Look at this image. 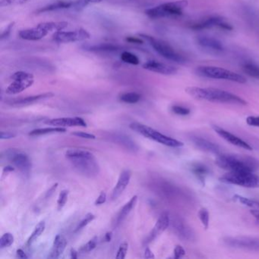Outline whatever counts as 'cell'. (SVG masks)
Here are the masks:
<instances>
[{"instance_id": "680465c9", "label": "cell", "mask_w": 259, "mask_h": 259, "mask_svg": "<svg viewBox=\"0 0 259 259\" xmlns=\"http://www.w3.org/2000/svg\"><path fill=\"white\" fill-rule=\"evenodd\" d=\"M70 254L71 258L76 259L77 257H78V252H77V251H75V249H74V248H72V249H71Z\"/></svg>"}, {"instance_id": "44dd1931", "label": "cell", "mask_w": 259, "mask_h": 259, "mask_svg": "<svg viewBox=\"0 0 259 259\" xmlns=\"http://www.w3.org/2000/svg\"><path fill=\"white\" fill-rule=\"evenodd\" d=\"M191 140L197 148L202 150V151L213 153L215 154H220V153H221L220 147L217 144L213 143V142H210L207 139L198 137V136H192L191 138Z\"/></svg>"}, {"instance_id": "d6a6232c", "label": "cell", "mask_w": 259, "mask_h": 259, "mask_svg": "<svg viewBox=\"0 0 259 259\" xmlns=\"http://www.w3.org/2000/svg\"><path fill=\"white\" fill-rule=\"evenodd\" d=\"M233 200L247 206V207H251V208L259 209V201H256V200L245 198V197L239 195H233Z\"/></svg>"}, {"instance_id": "603a6c76", "label": "cell", "mask_w": 259, "mask_h": 259, "mask_svg": "<svg viewBox=\"0 0 259 259\" xmlns=\"http://www.w3.org/2000/svg\"><path fill=\"white\" fill-rule=\"evenodd\" d=\"M67 245V240L63 235L58 234L54 239V244H53L52 248L50 252L48 257L49 258L57 259L64 252Z\"/></svg>"}, {"instance_id": "e0dca14e", "label": "cell", "mask_w": 259, "mask_h": 259, "mask_svg": "<svg viewBox=\"0 0 259 259\" xmlns=\"http://www.w3.org/2000/svg\"><path fill=\"white\" fill-rule=\"evenodd\" d=\"M143 68L150 72L165 75H175L178 72V69L174 66L166 64V63L154 61V60L145 63L143 65Z\"/></svg>"}, {"instance_id": "1f68e13d", "label": "cell", "mask_w": 259, "mask_h": 259, "mask_svg": "<svg viewBox=\"0 0 259 259\" xmlns=\"http://www.w3.org/2000/svg\"><path fill=\"white\" fill-rule=\"evenodd\" d=\"M242 71L251 78L259 79V66L253 63H245L242 65Z\"/></svg>"}, {"instance_id": "d6986e66", "label": "cell", "mask_w": 259, "mask_h": 259, "mask_svg": "<svg viewBox=\"0 0 259 259\" xmlns=\"http://www.w3.org/2000/svg\"><path fill=\"white\" fill-rule=\"evenodd\" d=\"M131 177L132 172L130 169H125L121 172L119 179H118L117 183H116L113 192H112V199L116 200V198H119L122 195V192L130 184Z\"/></svg>"}, {"instance_id": "9c48e42d", "label": "cell", "mask_w": 259, "mask_h": 259, "mask_svg": "<svg viewBox=\"0 0 259 259\" xmlns=\"http://www.w3.org/2000/svg\"><path fill=\"white\" fill-rule=\"evenodd\" d=\"M11 78L13 81L6 90L7 95H17L21 93L31 87L34 82V75L23 71L15 72Z\"/></svg>"}, {"instance_id": "5bb4252c", "label": "cell", "mask_w": 259, "mask_h": 259, "mask_svg": "<svg viewBox=\"0 0 259 259\" xmlns=\"http://www.w3.org/2000/svg\"><path fill=\"white\" fill-rule=\"evenodd\" d=\"M196 43L204 51L211 54H222L224 47L218 39L210 36L200 35L196 37Z\"/></svg>"}, {"instance_id": "4316f807", "label": "cell", "mask_w": 259, "mask_h": 259, "mask_svg": "<svg viewBox=\"0 0 259 259\" xmlns=\"http://www.w3.org/2000/svg\"><path fill=\"white\" fill-rule=\"evenodd\" d=\"M37 26L41 28L42 29L46 31L47 32H57V31H63L65 28H67L68 22H42L38 24Z\"/></svg>"}, {"instance_id": "7c38bea8", "label": "cell", "mask_w": 259, "mask_h": 259, "mask_svg": "<svg viewBox=\"0 0 259 259\" xmlns=\"http://www.w3.org/2000/svg\"><path fill=\"white\" fill-rule=\"evenodd\" d=\"M224 242L227 246L242 249L259 251V238L248 237V236H236L226 237Z\"/></svg>"}, {"instance_id": "9a60e30c", "label": "cell", "mask_w": 259, "mask_h": 259, "mask_svg": "<svg viewBox=\"0 0 259 259\" xmlns=\"http://www.w3.org/2000/svg\"><path fill=\"white\" fill-rule=\"evenodd\" d=\"M212 128H213V131H214L218 136H221L223 139L227 141V142L231 144V145L238 147V148L248 150V151H251V150L253 149L251 145H248L247 142L241 139L240 138L232 134L230 132L227 131V130L218 126V125H212Z\"/></svg>"}, {"instance_id": "5b68a950", "label": "cell", "mask_w": 259, "mask_h": 259, "mask_svg": "<svg viewBox=\"0 0 259 259\" xmlns=\"http://www.w3.org/2000/svg\"><path fill=\"white\" fill-rule=\"evenodd\" d=\"M196 73L200 76L211 79L226 80L239 84H245L247 80L243 75L232 72L224 68L212 66H198L196 69Z\"/></svg>"}, {"instance_id": "7bdbcfd3", "label": "cell", "mask_w": 259, "mask_h": 259, "mask_svg": "<svg viewBox=\"0 0 259 259\" xmlns=\"http://www.w3.org/2000/svg\"><path fill=\"white\" fill-rule=\"evenodd\" d=\"M128 242H123L119 245V249L116 254V258L124 259L126 256L127 251H128Z\"/></svg>"}, {"instance_id": "94428289", "label": "cell", "mask_w": 259, "mask_h": 259, "mask_svg": "<svg viewBox=\"0 0 259 259\" xmlns=\"http://www.w3.org/2000/svg\"><path fill=\"white\" fill-rule=\"evenodd\" d=\"M14 170H15V168L13 167V166H6V167L4 168V172H12V171H14Z\"/></svg>"}, {"instance_id": "681fc988", "label": "cell", "mask_w": 259, "mask_h": 259, "mask_svg": "<svg viewBox=\"0 0 259 259\" xmlns=\"http://www.w3.org/2000/svg\"><path fill=\"white\" fill-rule=\"evenodd\" d=\"M15 22H11L8 26L7 27L5 30L3 31L2 34H1V37H0V39L1 40H4V39L7 38L11 34L12 30H13V27L15 26Z\"/></svg>"}, {"instance_id": "30bf717a", "label": "cell", "mask_w": 259, "mask_h": 259, "mask_svg": "<svg viewBox=\"0 0 259 259\" xmlns=\"http://www.w3.org/2000/svg\"><path fill=\"white\" fill-rule=\"evenodd\" d=\"M190 28L195 31H203V30L219 28L224 31H233L232 25L227 22L224 18L219 16H210L207 19H203L199 22L191 25Z\"/></svg>"}, {"instance_id": "277c9868", "label": "cell", "mask_w": 259, "mask_h": 259, "mask_svg": "<svg viewBox=\"0 0 259 259\" xmlns=\"http://www.w3.org/2000/svg\"><path fill=\"white\" fill-rule=\"evenodd\" d=\"M189 5L187 0H177L174 2L160 4L154 8L145 10V14L151 19L177 18L183 16V10Z\"/></svg>"}, {"instance_id": "ba28073f", "label": "cell", "mask_w": 259, "mask_h": 259, "mask_svg": "<svg viewBox=\"0 0 259 259\" xmlns=\"http://www.w3.org/2000/svg\"><path fill=\"white\" fill-rule=\"evenodd\" d=\"M141 37L145 39L147 41L149 42L150 45L152 47L153 49L163 58L169 61L174 62L179 64H184L186 62V59L184 56L179 54L172 47L169 46L166 42L162 40H157L151 36L145 35V34H139Z\"/></svg>"}, {"instance_id": "7a4b0ae2", "label": "cell", "mask_w": 259, "mask_h": 259, "mask_svg": "<svg viewBox=\"0 0 259 259\" xmlns=\"http://www.w3.org/2000/svg\"><path fill=\"white\" fill-rule=\"evenodd\" d=\"M66 157L81 175L93 178L99 174V164L90 151L75 148L69 149L66 151Z\"/></svg>"}, {"instance_id": "74e56055", "label": "cell", "mask_w": 259, "mask_h": 259, "mask_svg": "<svg viewBox=\"0 0 259 259\" xmlns=\"http://www.w3.org/2000/svg\"><path fill=\"white\" fill-rule=\"evenodd\" d=\"M98 238L97 236H95L93 239L89 240L87 243L84 244V245L80 248L79 252L81 253H88L90 251H93L95 248H96L97 245H98Z\"/></svg>"}, {"instance_id": "9f6ffc18", "label": "cell", "mask_w": 259, "mask_h": 259, "mask_svg": "<svg viewBox=\"0 0 259 259\" xmlns=\"http://www.w3.org/2000/svg\"><path fill=\"white\" fill-rule=\"evenodd\" d=\"M250 213L257 221H259V209H251Z\"/></svg>"}, {"instance_id": "ac0fdd59", "label": "cell", "mask_w": 259, "mask_h": 259, "mask_svg": "<svg viewBox=\"0 0 259 259\" xmlns=\"http://www.w3.org/2000/svg\"><path fill=\"white\" fill-rule=\"evenodd\" d=\"M48 125L57 127H87L85 121L81 117H63L50 119L47 122Z\"/></svg>"}, {"instance_id": "c3c4849f", "label": "cell", "mask_w": 259, "mask_h": 259, "mask_svg": "<svg viewBox=\"0 0 259 259\" xmlns=\"http://www.w3.org/2000/svg\"><path fill=\"white\" fill-rule=\"evenodd\" d=\"M246 123L250 126L259 127V116H248L246 118Z\"/></svg>"}, {"instance_id": "60d3db41", "label": "cell", "mask_w": 259, "mask_h": 259, "mask_svg": "<svg viewBox=\"0 0 259 259\" xmlns=\"http://www.w3.org/2000/svg\"><path fill=\"white\" fill-rule=\"evenodd\" d=\"M102 1H104V0H75L74 9L79 10V9L87 7L89 4H99Z\"/></svg>"}, {"instance_id": "cb8c5ba5", "label": "cell", "mask_w": 259, "mask_h": 259, "mask_svg": "<svg viewBox=\"0 0 259 259\" xmlns=\"http://www.w3.org/2000/svg\"><path fill=\"white\" fill-rule=\"evenodd\" d=\"M75 0L74 1H66L61 0L57 1L54 4H50L46 7H42L40 10H37V13H48V12L56 11V10H66V9L74 8Z\"/></svg>"}, {"instance_id": "6f0895ef", "label": "cell", "mask_w": 259, "mask_h": 259, "mask_svg": "<svg viewBox=\"0 0 259 259\" xmlns=\"http://www.w3.org/2000/svg\"><path fill=\"white\" fill-rule=\"evenodd\" d=\"M17 255L18 257H20V258H28V255L25 254V251H24L23 250L21 249V248L17 250Z\"/></svg>"}, {"instance_id": "8fae6325", "label": "cell", "mask_w": 259, "mask_h": 259, "mask_svg": "<svg viewBox=\"0 0 259 259\" xmlns=\"http://www.w3.org/2000/svg\"><path fill=\"white\" fill-rule=\"evenodd\" d=\"M89 31L83 28L71 31H57L53 35L54 41L60 44L72 43V42L83 41L90 38Z\"/></svg>"}, {"instance_id": "7dc6e473", "label": "cell", "mask_w": 259, "mask_h": 259, "mask_svg": "<svg viewBox=\"0 0 259 259\" xmlns=\"http://www.w3.org/2000/svg\"><path fill=\"white\" fill-rule=\"evenodd\" d=\"M73 136H77V137L81 138V139H95L96 136L93 134H90V133H84V132H75V133H72Z\"/></svg>"}, {"instance_id": "bcb514c9", "label": "cell", "mask_w": 259, "mask_h": 259, "mask_svg": "<svg viewBox=\"0 0 259 259\" xmlns=\"http://www.w3.org/2000/svg\"><path fill=\"white\" fill-rule=\"evenodd\" d=\"M174 258L178 259L181 258L183 256L186 254V251H185L183 247H182L181 245H177L174 248Z\"/></svg>"}, {"instance_id": "3957f363", "label": "cell", "mask_w": 259, "mask_h": 259, "mask_svg": "<svg viewBox=\"0 0 259 259\" xmlns=\"http://www.w3.org/2000/svg\"><path fill=\"white\" fill-rule=\"evenodd\" d=\"M215 163L228 172L247 171L254 172L259 169V161L257 159L239 154H218Z\"/></svg>"}, {"instance_id": "816d5d0a", "label": "cell", "mask_w": 259, "mask_h": 259, "mask_svg": "<svg viewBox=\"0 0 259 259\" xmlns=\"http://www.w3.org/2000/svg\"><path fill=\"white\" fill-rule=\"evenodd\" d=\"M16 134L13 133H10V132H1L0 133V139H14L16 137Z\"/></svg>"}, {"instance_id": "484cf974", "label": "cell", "mask_w": 259, "mask_h": 259, "mask_svg": "<svg viewBox=\"0 0 259 259\" xmlns=\"http://www.w3.org/2000/svg\"><path fill=\"white\" fill-rule=\"evenodd\" d=\"M189 168L191 172L197 177V179L200 180L202 184H204L206 177L208 175L209 172H210L208 167L206 165L199 163V162H195V163H191Z\"/></svg>"}, {"instance_id": "f5cc1de1", "label": "cell", "mask_w": 259, "mask_h": 259, "mask_svg": "<svg viewBox=\"0 0 259 259\" xmlns=\"http://www.w3.org/2000/svg\"><path fill=\"white\" fill-rule=\"evenodd\" d=\"M127 42H130L131 44H143L144 41L141 38L136 37H128L125 39Z\"/></svg>"}, {"instance_id": "d4e9b609", "label": "cell", "mask_w": 259, "mask_h": 259, "mask_svg": "<svg viewBox=\"0 0 259 259\" xmlns=\"http://www.w3.org/2000/svg\"><path fill=\"white\" fill-rule=\"evenodd\" d=\"M138 196L137 195H135V196H133V198L130 200L128 202H127L126 204L123 206V207L121 209L119 213H118L117 218H116V221H115L114 223L115 227H117L126 218V217L130 214L131 210H133L135 206H136Z\"/></svg>"}, {"instance_id": "f1b7e54d", "label": "cell", "mask_w": 259, "mask_h": 259, "mask_svg": "<svg viewBox=\"0 0 259 259\" xmlns=\"http://www.w3.org/2000/svg\"><path fill=\"white\" fill-rule=\"evenodd\" d=\"M115 140L116 142L123 145L127 149L132 151H137L139 150L137 145H136L134 142L130 139L128 136H124V135H116L114 136Z\"/></svg>"}, {"instance_id": "4fadbf2b", "label": "cell", "mask_w": 259, "mask_h": 259, "mask_svg": "<svg viewBox=\"0 0 259 259\" xmlns=\"http://www.w3.org/2000/svg\"><path fill=\"white\" fill-rule=\"evenodd\" d=\"M9 160L19 169L22 174L28 175L31 169V161L29 157L22 151L10 150L6 152Z\"/></svg>"}, {"instance_id": "ee69618b", "label": "cell", "mask_w": 259, "mask_h": 259, "mask_svg": "<svg viewBox=\"0 0 259 259\" xmlns=\"http://www.w3.org/2000/svg\"><path fill=\"white\" fill-rule=\"evenodd\" d=\"M172 111L175 114L180 115V116H187L190 113V110L189 108L178 105L172 106Z\"/></svg>"}, {"instance_id": "ab89813d", "label": "cell", "mask_w": 259, "mask_h": 259, "mask_svg": "<svg viewBox=\"0 0 259 259\" xmlns=\"http://www.w3.org/2000/svg\"><path fill=\"white\" fill-rule=\"evenodd\" d=\"M95 215H94L93 213H89L88 214H86V216L84 217V219L81 221V222L78 224V225L77 226L76 228H75V232L79 231V230H82L84 227H85L88 224H90L91 222L94 221L95 219Z\"/></svg>"}, {"instance_id": "db71d44e", "label": "cell", "mask_w": 259, "mask_h": 259, "mask_svg": "<svg viewBox=\"0 0 259 259\" xmlns=\"http://www.w3.org/2000/svg\"><path fill=\"white\" fill-rule=\"evenodd\" d=\"M57 186H58V183H56V184H54V186H53L52 187H51V189L48 191V192L46 193V195H45V198H49L50 197H51V195L54 194V192H55Z\"/></svg>"}, {"instance_id": "e575fe53", "label": "cell", "mask_w": 259, "mask_h": 259, "mask_svg": "<svg viewBox=\"0 0 259 259\" xmlns=\"http://www.w3.org/2000/svg\"><path fill=\"white\" fill-rule=\"evenodd\" d=\"M119 100L125 104H134L141 100V95L136 92H128L122 94L119 96Z\"/></svg>"}, {"instance_id": "2e32d148", "label": "cell", "mask_w": 259, "mask_h": 259, "mask_svg": "<svg viewBox=\"0 0 259 259\" xmlns=\"http://www.w3.org/2000/svg\"><path fill=\"white\" fill-rule=\"evenodd\" d=\"M170 224L169 214L167 213H163L157 220V223L154 225V228L151 230V233L147 236L144 243L148 244L153 242L154 239H157L160 234L163 233L169 227Z\"/></svg>"}, {"instance_id": "8992f818", "label": "cell", "mask_w": 259, "mask_h": 259, "mask_svg": "<svg viewBox=\"0 0 259 259\" xmlns=\"http://www.w3.org/2000/svg\"><path fill=\"white\" fill-rule=\"evenodd\" d=\"M130 128L139 134L142 135L144 137L148 138V139L162 144L165 146L170 147V148H180L184 145L183 142L177 140L174 138L165 136L160 132L157 131L148 125L139 123V122H133L130 124Z\"/></svg>"}, {"instance_id": "83f0119b", "label": "cell", "mask_w": 259, "mask_h": 259, "mask_svg": "<svg viewBox=\"0 0 259 259\" xmlns=\"http://www.w3.org/2000/svg\"><path fill=\"white\" fill-rule=\"evenodd\" d=\"M66 130L63 127H49V128H36L29 133L31 136H44V135L54 134V133H66Z\"/></svg>"}, {"instance_id": "11a10c76", "label": "cell", "mask_w": 259, "mask_h": 259, "mask_svg": "<svg viewBox=\"0 0 259 259\" xmlns=\"http://www.w3.org/2000/svg\"><path fill=\"white\" fill-rule=\"evenodd\" d=\"M145 258H154L155 257V256H154V253L151 251V250L148 247H147L146 248H145Z\"/></svg>"}, {"instance_id": "ffe728a7", "label": "cell", "mask_w": 259, "mask_h": 259, "mask_svg": "<svg viewBox=\"0 0 259 259\" xmlns=\"http://www.w3.org/2000/svg\"><path fill=\"white\" fill-rule=\"evenodd\" d=\"M54 96V93L48 92V93L40 94V95H34V96L26 97V98H20V99L15 100L13 102L10 103V105L13 107H26L31 105L39 101H45L49 99Z\"/></svg>"}, {"instance_id": "f546056e", "label": "cell", "mask_w": 259, "mask_h": 259, "mask_svg": "<svg viewBox=\"0 0 259 259\" xmlns=\"http://www.w3.org/2000/svg\"><path fill=\"white\" fill-rule=\"evenodd\" d=\"M176 230L177 231V234L180 236V237L185 239L190 240V239H192V236H194L190 227H188L181 221H177Z\"/></svg>"}, {"instance_id": "4dcf8cb0", "label": "cell", "mask_w": 259, "mask_h": 259, "mask_svg": "<svg viewBox=\"0 0 259 259\" xmlns=\"http://www.w3.org/2000/svg\"><path fill=\"white\" fill-rule=\"evenodd\" d=\"M87 50L90 51H95V52H115V51H119V48L116 45H111V44H101V45L89 47Z\"/></svg>"}, {"instance_id": "d590c367", "label": "cell", "mask_w": 259, "mask_h": 259, "mask_svg": "<svg viewBox=\"0 0 259 259\" xmlns=\"http://www.w3.org/2000/svg\"><path fill=\"white\" fill-rule=\"evenodd\" d=\"M120 58L124 63H128V64L139 65L140 63V60L138 58L137 56L127 51L121 54Z\"/></svg>"}, {"instance_id": "6da1fadb", "label": "cell", "mask_w": 259, "mask_h": 259, "mask_svg": "<svg viewBox=\"0 0 259 259\" xmlns=\"http://www.w3.org/2000/svg\"><path fill=\"white\" fill-rule=\"evenodd\" d=\"M185 91L189 96L198 101L243 106L247 104L246 101L240 97L221 89H212V88L188 87Z\"/></svg>"}, {"instance_id": "b9f144b4", "label": "cell", "mask_w": 259, "mask_h": 259, "mask_svg": "<svg viewBox=\"0 0 259 259\" xmlns=\"http://www.w3.org/2000/svg\"><path fill=\"white\" fill-rule=\"evenodd\" d=\"M68 195H69V191L63 190L59 195L58 201H57V209L59 210H61L64 207L65 204H66V201L68 200Z\"/></svg>"}, {"instance_id": "52a82bcc", "label": "cell", "mask_w": 259, "mask_h": 259, "mask_svg": "<svg viewBox=\"0 0 259 259\" xmlns=\"http://www.w3.org/2000/svg\"><path fill=\"white\" fill-rule=\"evenodd\" d=\"M220 180L227 184L236 185L249 189L259 188V176L255 175L253 172H228L222 176Z\"/></svg>"}, {"instance_id": "7402d4cb", "label": "cell", "mask_w": 259, "mask_h": 259, "mask_svg": "<svg viewBox=\"0 0 259 259\" xmlns=\"http://www.w3.org/2000/svg\"><path fill=\"white\" fill-rule=\"evenodd\" d=\"M49 33L42 29L40 27L36 26L35 28H29V29L22 30L19 31V37L22 40H39L46 37Z\"/></svg>"}, {"instance_id": "8d00e7d4", "label": "cell", "mask_w": 259, "mask_h": 259, "mask_svg": "<svg viewBox=\"0 0 259 259\" xmlns=\"http://www.w3.org/2000/svg\"><path fill=\"white\" fill-rule=\"evenodd\" d=\"M14 242V236L11 233H4L0 239V248H8Z\"/></svg>"}, {"instance_id": "f907efd6", "label": "cell", "mask_w": 259, "mask_h": 259, "mask_svg": "<svg viewBox=\"0 0 259 259\" xmlns=\"http://www.w3.org/2000/svg\"><path fill=\"white\" fill-rule=\"evenodd\" d=\"M106 201H107V194L104 192H101L99 196H98V198H97L96 201H95V204H96V205H101V204H104Z\"/></svg>"}, {"instance_id": "f35d334b", "label": "cell", "mask_w": 259, "mask_h": 259, "mask_svg": "<svg viewBox=\"0 0 259 259\" xmlns=\"http://www.w3.org/2000/svg\"><path fill=\"white\" fill-rule=\"evenodd\" d=\"M198 217H199L200 221H201L204 228L207 230L209 227V221H210V218H209L210 215H209L208 210L204 207H202L198 211Z\"/></svg>"}, {"instance_id": "f6af8a7d", "label": "cell", "mask_w": 259, "mask_h": 259, "mask_svg": "<svg viewBox=\"0 0 259 259\" xmlns=\"http://www.w3.org/2000/svg\"><path fill=\"white\" fill-rule=\"evenodd\" d=\"M28 1H29V0H2L0 2V7H5L13 5H22V4H25Z\"/></svg>"}, {"instance_id": "836d02e7", "label": "cell", "mask_w": 259, "mask_h": 259, "mask_svg": "<svg viewBox=\"0 0 259 259\" xmlns=\"http://www.w3.org/2000/svg\"><path fill=\"white\" fill-rule=\"evenodd\" d=\"M45 227H46V224H45V221H41V222L39 223V224L36 226L35 229H34L33 233H31V236L28 238V242H27V245H28V246H30L36 239L40 237V235L45 232Z\"/></svg>"}, {"instance_id": "91938a15", "label": "cell", "mask_w": 259, "mask_h": 259, "mask_svg": "<svg viewBox=\"0 0 259 259\" xmlns=\"http://www.w3.org/2000/svg\"><path fill=\"white\" fill-rule=\"evenodd\" d=\"M112 236H113L112 232H107L105 235V240L107 241V242H110L112 239Z\"/></svg>"}]
</instances>
